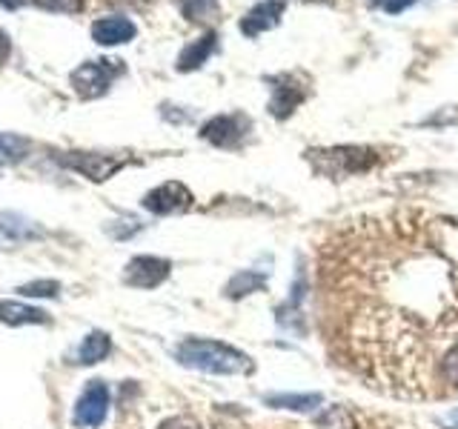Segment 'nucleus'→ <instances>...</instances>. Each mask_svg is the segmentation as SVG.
Listing matches in <instances>:
<instances>
[{
	"instance_id": "aec40b11",
	"label": "nucleus",
	"mask_w": 458,
	"mask_h": 429,
	"mask_svg": "<svg viewBox=\"0 0 458 429\" xmlns=\"http://www.w3.org/2000/svg\"><path fill=\"white\" fill-rule=\"evenodd\" d=\"M181 12L186 21L204 23L218 14V0H181Z\"/></svg>"
},
{
	"instance_id": "412c9836",
	"label": "nucleus",
	"mask_w": 458,
	"mask_h": 429,
	"mask_svg": "<svg viewBox=\"0 0 458 429\" xmlns=\"http://www.w3.org/2000/svg\"><path fill=\"white\" fill-rule=\"evenodd\" d=\"M441 378L447 381L453 390H458V341L441 355Z\"/></svg>"
},
{
	"instance_id": "7ed1b4c3",
	"label": "nucleus",
	"mask_w": 458,
	"mask_h": 429,
	"mask_svg": "<svg viewBox=\"0 0 458 429\" xmlns=\"http://www.w3.org/2000/svg\"><path fill=\"white\" fill-rule=\"evenodd\" d=\"M312 166L318 172H327L335 181L361 175L372 164H376V152L367 147H333V149H312L310 155Z\"/></svg>"
},
{
	"instance_id": "20e7f679",
	"label": "nucleus",
	"mask_w": 458,
	"mask_h": 429,
	"mask_svg": "<svg viewBox=\"0 0 458 429\" xmlns=\"http://www.w3.org/2000/svg\"><path fill=\"white\" fill-rule=\"evenodd\" d=\"M123 75V61H114V57H98V61H83L75 72L69 75L72 89L81 97H100L109 92V86L114 78Z\"/></svg>"
},
{
	"instance_id": "9d476101",
	"label": "nucleus",
	"mask_w": 458,
	"mask_h": 429,
	"mask_svg": "<svg viewBox=\"0 0 458 429\" xmlns=\"http://www.w3.org/2000/svg\"><path fill=\"white\" fill-rule=\"evenodd\" d=\"M138 35V26L123 14H106L92 23V40L98 46H121Z\"/></svg>"
},
{
	"instance_id": "bb28decb",
	"label": "nucleus",
	"mask_w": 458,
	"mask_h": 429,
	"mask_svg": "<svg viewBox=\"0 0 458 429\" xmlns=\"http://www.w3.org/2000/svg\"><path fill=\"white\" fill-rule=\"evenodd\" d=\"M0 4H4L6 9H18V6L23 4V0H0Z\"/></svg>"
},
{
	"instance_id": "a211bd4d",
	"label": "nucleus",
	"mask_w": 458,
	"mask_h": 429,
	"mask_svg": "<svg viewBox=\"0 0 458 429\" xmlns=\"http://www.w3.org/2000/svg\"><path fill=\"white\" fill-rule=\"evenodd\" d=\"M29 155V140L12 132H0V166L18 164Z\"/></svg>"
},
{
	"instance_id": "6ab92c4d",
	"label": "nucleus",
	"mask_w": 458,
	"mask_h": 429,
	"mask_svg": "<svg viewBox=\"0 0 458 429\" xmlns=\"http://www.w3.org/2000/svg\"><path fill=\"white\" fill-rule=\"evenodd\" d=\"M0 229H4V232L9 238H14V240H21V238H38L40 235V229L32 226V221H26L23 214H18V212H4V214H0Z\"/></svg>"
},
{
	"instance_id": "4468645a",
	"label": "nucleus",
	"mask_w": 458,
	"mask_h": 429,
	"mask_svg": "<svg viewBox=\"0 0 458 429\" xmlns=\"http://www.w3.org/2000/svg\"><path fill=\"white\" fill-rule=\"evenodd\" d=\"M112 352V341L106 332H89L83 341H81V347L75 352L78 358V364L83 366H89V364H100V361H106Z\"/></svg>"
},
{
	"instance_id": "6e6552de",
	"label": "nucleus",
	"mask_w": 458,
	"mask_h": 429,
	"mask_svg": "<svg viewBox=\"0 0 458 429\" xmlns=\"http://www.w3.org/2000/svg\"><path fill=\"white\" fill-rule=\"evenodd\" d=\"M192 206V192L181 181H166L143 195V209L152 214H178Z\"/></svg>"
},
{
	"instance_id": "2eb2a0df",
	"label": "nucleus",
	"mask_w": 458,
	"mask_h": 429,
	"mask_svg": "<svg viewBox=\"0 0 458 429\" xmlns=\"http://www.w3.org/2000/svg\"><path fill=\"white\" fill-rule=\"evenodd\" d=\"M0 321L9 324V326H26V324H47V312L38 309V307H26L18 304V300H6L0 304Z\"/></svg>"
},
{
	"instance_id": "dca6fc26",
	"label": "nucleus",
	"mask_w": 458,
	"mask_h": 429,
	"mask_svg": "<svg viewBox=\"0 0 458 429\" xmlns=\"http://www.w3.org/2000/svg\"><path fill=\"white\" fill-rule=\"evenodd\" d=\"M267 407L272 409H293V412H312L324 404V395L310 392V395H267Z\"/></svg>"
},
{
	"instance_id": "f3484780",
	"label": "nucleus",
	"mask_w": 458,
	"mask_h": 429,
	"mask_svg": "<svg viewBox=\"0 0 458 429\" xmlns=\"http://www.w3.org/2000/svg\"><path fill=\"white\" fill-rule=\"evenodd\" d=\"M267 286V278L264 275H258V272H252V269H241V272H235V278L226 283V298H247V295H252V292H258V290H264Z\"/></svg>"
},
{
	"instance_id": "ddd939ff",
	"label": "nucleus",
	"mask_w": 458,
	"mask_h": 429,
	"mask_svg": "<svg viewBox=\"0 0 458 429\" xmlns=\"http://www.w3.org/2000/svg\"><path fill=\"white\" fill-rule=\"evenodd\" d=\"M218 49V35L215 32H207V35H200L198 40H192L190 46H183V52L178 55V72H195L204 66L212 52Z\"/></svg>"
},
{
	"instance_id": "f257e3e1",
	"label": "nucleus",
	"mask_w": 458,
	"mask_h": 429,
	"mask_svg": "<svg viewBox=\"0 0 458 429\" xmlns=\"http://www.w3.org/2000/svg\"><path fill=\"white\" fill-rule=\"evenodd\" d=\"M355 343L372 378L390 383L398 395H424L427 355L419 329L407 318L393 312L369 315L355 326Z\"/></svg>"
},
{
	"instance_id": "393cba45",
	"label": "nucleus",
	"mask_w": 458,
	"mask_h": 429,
	"mask_svg": "<svg viewBox=\"0 0 458 429\" xmlns=\"http://www.w3.org/2000/svg\"><path fill=\"white\" fill-rule=\"evenodd\" d=\"M415 0H376V6L384 9V12H390V14H398V12H404L407 6H412Z\"/></svg>"
},
{
	"instance_id": "1a4fd4ad",
	"label": "nucleus",
	"mask_w": 458,
	"mask_h": 429,
	"mask_svg": "<svg viewBox=\"0 0 458 429\" xmlns=\"http://www.w3.org/2000/svg\"><path fill=\"white\" fill-rule=\"evenodd\" d=\"M169 278V261L164 257H155V255H140L132 257L123 269V281L135 290H155Z\"/></svg>"
},
{
	"instance_id": "9b49d317",
	"label": "nucleus",
	"mask_w": 458,
	"mask_h": 429,
	"mask_svg": "<svg viewBox=\"0 0 458 429\" xmlns=\"http://www.w3.org/2000/svg\"><path fill=\"white\" fill-rule=\"evenodd\" d=\"M272 83V100H269V112L276 118H290V114L301 106L304 100V86L295 83L290 75H281V78H269Z\"/></svg>"
},
{
	"instance_id": "f03ea898",
	"label": "nucleus",
	"mask_w": 458,
	"mask_h": 429,
	"mask_svg": "<svg viewBox=\"0 0 458 429\" xmlns=\"http://www.w3.org/2000/svg\"><path fill=\"white\" fill-rule=\"evenodd\" d=\"M175 358L190 369L209 372V375H250L255 361L235 347L212 338H186L178 343Z\"/></svg>"
},
{
	"instance_id": "4be33fe9",
	"label": "nucleus",
	"mask_w": 458,
	"mask_h": 429,
	"mask_svg": "<svg viewBox=\"0 0 458 429\" xmlns=\"http://www.w3.org/2000/svg\"><path fill=\"white\" fill-rule=\"evenodd\" d=\"M18 292L26 298H55L57 292H61V283L57 281H32V283H23Z\"/></svg>"
},
{
	"instance_id": "b1692460",
	"label": "nucleus",
	"mask_w": 458,
	"mask_h": 429,
	"mask_svg": "<svg viewBox=\"0 0 458 429\" xmlns=\"http://www.w3.org/2000/svg\"><path fill=\"white\" fill-rule=\"evenodd\" d=\"M157 429H200V424L195 418H190V415H175V418L164 421Z\"/></svg>"
},
{
	"instance_id": "39448f33",
	"label": "nucleus",
	"mask_w": 458,
	"mask_h": 429,
	"mask_svg": "<svg viewBox=\"0 0 458 429\" xmlns=\"http://www.w3.org/2000/svg\"><path fill=\"white\" fill-rule=\"evenodd\" d=\"M252 123L243 112H226V114H215L212 121L200 126V138L209 140L212 147L218 149H238L243 140L250 138Z\"/></svg>"
},
{
	"instance_id": "423d86ee",
	"label": "nucleus",
	"mask_w": 458,
	"mask_h": 429,
	"mask_svg": "<svg viewBox=\"0 0 458 429\" xmlns=\"http://www.w3.org/2000/svg\"><path fill=\"white\" fill-rule=\"evenodd\" d=\"M61 164L81 172L83 178H89L95 183H104L109 181L114 172H121L126 166L123 157H114V155H100V152H66L61 157Z\"/></svg>"
},
{
	"instance_id": "0eeeda50",
	"label": "nucleus",
	"mask_w": 458,
	"mask_h": 429,
	"mask_svg": "<svg viewBox=\"0 0 458 429\" xmlns=\"http://www.w3.org/2000/svg\"><path fill=\"white\" fill-rule=\"evenodd\" d=\"M109 412V386L104 381H89L75 400V424L78 426H100Z\"/></svg>"
},
{
	"instance_id": "a878e982",
	"label": "nucleus",
	"mask_w": 458,
	"mask_h": 429,
	"mask_svg": "<svg viewBox=\"0 0 458 429\" xmlns=\"http://www.w3.org/2000/svg\"><path fill=\"white\" fill-rule=\"evenodd\" d=\"M9 52H12V40L6 35V29H0V66L9 61Z\"/></svg>"
},
{
	"instance_id": "f8f14e48",
	"label": "nucleus",
	"mask_w": 458,
	"mask_h": 429,
	"mask_svg": "<svg viewBox=\"0 0 458 429\" xmlns=\"http://www.w3.org/2000/svg\"><path fill=\"white\" fill-rule=\"evenodd\" d=\"M281 14H284V0H264V4H258L255 9L247 12V18L241 21V32L247 38L264 35L267 29H276L281 23Z\"/></svg>"
},
{
	"instance_id": "5701e85b",
	"label": "nucleus",
	"mask_w": 458,
	"mask_h": 429,
	"mask_svg": "<svg viewBox=\"0 0 458 429\" xmlns=\"http://www.w3.org/2000/svg\"><path fill=\"white\" fill-rule=\"evenodd\" d=\"M35 4L47 12H55V14H78V12H83L86 0H35Z\"/></svg>"
}]
</instances>
